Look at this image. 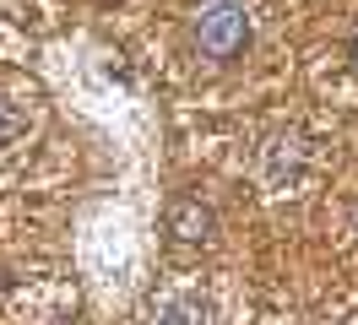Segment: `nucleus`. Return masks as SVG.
<instances>
[{"instance_id": "obj_1", "label": "nucleus", "mask_w": 358, "mask_h": 325, "mask_svg": "<svg viewBox=\"0 0 358 325\" xmlns=\"http://www.w3.org/2000/svg\"><path fill=\"white\" fill-rule=\"evenodd\" d=\"M196 43H201V55H212V60H234L250 43V17L239 6H212L196 22Z\"/></svg>"}, {"instance_id": "obj_2", "label": "nucleus", "mask_w": 358, "mask_h": 325, "mask_svg": "<svg viewBox=\"0 0 358 325\" xmlns=\"http://www.w3.org/2000/svg\"><path fill=\"white\" fill-rule=\"evenodd\" d=\"M163 228H169L174 244H206V238L217 233V217L196 195H179V201H169V212H163Z\"/></svg>"}, {"instance_id": "obj_3", "label": "nucleus", "mask_w": 358, "mask_h": 325, "mask_svg": "<svg viewBox=\"0 0 358 325\" xmlns=\"http://www.w3.org/2000/svg\"><path fill=\"white\" fill-rule=\"evenodd\" d=\"M299 173H304V141H299V136H277L266 147V179L277 190H293Z\"/></svg>"}, {"instance_id": "obj_4", "label": "nucleus", "mask_w": 358, "mask_h": 325, "mask_svg": "<svg viewBox=\"0 0 358 325\" xmlns=\"http://www.w3.org/2000/svg\"><path fill=\"white\" fill-rule=\"evenodd\" d=\"M157 325H206V309H201V303H190V298H174V303H163Z\"/></svg>"}, {"instance_id": "obj_5", "label": "nucleus", "mask_w": 358, "mask_h": 325, "mask_svg": "<svg viewBox=\"0 0 358 325\" xmlns=\"http://www.w3.org/2000/svg\"><path fill=\"white\" fill-rule=\"evenodd\" d=\"M22 130H27V108H17V103H6V98H0V147H6V141H17Z\"/></svg>"}, {"instance_id": "obj_6", "label": "nucleus", "mask_w": 358, "mask_h": 325, "mask_svg": "<svg viewBox=\"0 0 358 325\" xmlns=\"http://www.w3.org/2000/svg\"><path fill=\"white\" fill-rule=\"evenodd\" d=\"M348 60H353V65H358V33H353V43H348Z\"/></svg>"}, {"instance_id": "obj_7", "label": "nucleus", "mask_w": 358, "mask_h": 325, "mask_svg": "<svg viewBox=\"0 0 358 325\" xmlns=\"http://www.w3.org/2000/svg\"><path fill=\"white\" fill-rule=\"evenodd\" d=\"M353 228H358V212H353Z\"/></svg>"}]
</instances>
